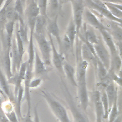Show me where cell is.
I'll return each instance as SVG.
<instances>
[{
  "mask_svg": "<svg viewBox=\"0 0 122 122\" xmlns=\"http://www.w3.org/2000/svg\"><path fill=\"white\" fill-rule=\"evenodd\" d=\"M34 32L30 31V37L28 42V60L27 61L28 66L33 70L34 54H35V48L34 47L33 44V33Z\"/></svg>",
  "mask_w": 122,
  "mask_h": 122,
  "instance_id": "17",
  "label": "cell"
},
{
  "mask_svg": "<svg viewBox=\"0 0 122 122\" xmlns=\"http://www.w3.org/2000/svg\"><path fill=\"white\" fill-rule=\"evenodd\" d=\"M15 21L9 20L5 25V29L6 32V46L10 47L11 41L13 37V32L15 27Z\"/></svg>",
  "mask_w": 122,
  "mask_h": 122,
  "instance_id": "22",
  "label": "cell"
},
{
  "mask_svg": "<svg viewBox=\"0 0 122 122\" xmlns=\"http://www.w3.org/2000/svg\"><path fill=\"white\" fill-rule=\"evenodd\" d=\"M72 5L73 10V22L76 27L77 33L78 34L81 27L83 14V1L72 0Z\"/></svg>",
  "mask_w": 122,
  "mask_h": 122,
  "instance_id": "6",
  "label": "cell"
},
{
  "mask_svg": "<svg viewBox=\"0 0 122 122\" xmlns=\"http://www.w3.org/2000/svg\"><path fill=\"white\" fill-rule=\"evenodd\" d=\"M104 2L107 3H122V0H101Z\"/></svg>",
  "mask_w": 122,
  "mask_h": 122,
  "instance_id": "42",
  "label": "cell"
},
{
  "mask_svg": "<svg viewBox=\"0 0 122 122\" xmlns=\"http://www.w3.org/2000/svg\"><path fill=\"white\" fill-rule=\"evenodd\" d=\"M81 0V1H83V0Z\"/></svg>",
  "mask_w": 122,
  "mask_h": 122,
  "instance_id": "49",
  "label": "cell"
},
{
  "mask_svg": "<svg viewBox=\"0 0 122 122\" xmlns=\"http://www.w3.org/2000/svg\"><path fill=\"white\" fill-rule=\"evenodd\" d=\"M112 35L114 39H115L117 41H122V28L119 27L114 24L112 25Z\"/></svg>",
  "mask_w": 122,
  "mask_h": 122,
  "instance_id": "34",
  "label": "cell"
},
{
  "mask_svg": "<svg viewBox=\"0 0 122 122\" xmlns=\"http://www.w3.org/2000/svg\"><path fill=\"white\" fill-rule=\"evenodd\" d=\"M101 101L103 107V118L104 119H107L109 112V102L107 99V97L105 92V90H103L101 92Z\"/></svg>",
  "mask_w": 122,
  "mask_h": 122,
  "instance_id": "28",
  "label": "cell"
},
{
  "mask_svg": "<svg viewBox=\"0 0 122 122\" xmlns=\"http://www.w3.org/2000/svg\"><path fill=\"white\" fill-rule=\"evenodd\" d=\"M17 21H18V23H17V28L18 32L22 40L23 41L24 44L28 43L29 39H28L27 29L21 16H19Z\"/></svg>",
  "mask_w": 122,
  "mask_h": 122,
  "instance_id": "21",
  "label": "cell"
},
{
  "mask_svg": "<svg viewBox=\"0 0 122 122\" xmlns=\"http://www.w3.org/2000/svg\"><path fill=\"white\" fill-rule=\"evenodd\" d=\"M41 79L39 78H35L33 79L32 78L29 83V87L30 89L36 88L41 84Z\"/></svg>",
  "mask_w": 122,
  "mask_h": 122,
  "instance_id": "36",
  "label": "cell"
},
{
  "mask_svg": "<svg viewBox=\"0 0 122 122\" xmlns=\"http://www.w3.org/2000/svg\"><path fill=\"white\" fill-rule=\"evenodd\" d=\"M112 122H122V117L121 113H120Z\"/></svg>",
  "mask_w": 122,
  "mask_h": 122,
  "instance_id": "43",
  "label": "cell"
},
{
  "mask_svg": "<svg viewBox=\"0 0 122 122\" xmlns=\"http://www.w3.org/2000/svg\"><path fill=\"white\" fill-rule=\"evenodd\" d=\"M10 51V48L5 47L4 50L3 58V66L5 71V75L8 80L13 76L11 70V61Z\"/></svg>",
  "mask_w": 122,
  "mask_h": 122,
  "instance_id": "12",
  "label": "cell"
},
{
  "mask_svg": "<svg viewBox=\"0 0 122 122\" xmlns=\"http://www.w3.org/2000/svg\"><path fill=\"white\" fill-rule=\"evenodd\" d=\"M57 17L58 16H56L54 19L49 23L47 29L48 33L51 35L53 36L56 39L60 46H61V41L60 35V30L57 23Z\"/></svg>",
  "mask_w": 122,
  "mask_h": 122,
  "instance_id": "19",
  "label": "cell"
},
{
  "mask_svg": "<svg viewBox=\"0 0 122 122\" xmlns=\"http://www.w3.org/2000/svg\"><path fill=\"white\" fill-rule=\"evenodd\" d=\"M15 40L17 45V47L18 49V52L20 54V56L21 59H22V56L24 54V43L22 40L19 32L18 31L17 25L15 31Z\"/></svg>",
  "mask_w": 122,
  "mask_h": 122,
  "instance_id": "30",
  "label": "cell"
},
{
  "mask_svg": "<svg viewBox=\"0 0 122 122\" xmlns=\"http://www.w3.org/2000/svg\"><path fill=\"white\" fill-rule=\"evenodd\" d=\"M76 27L73 20H71L67 29L66 35L68 37L71 44V46L73 47L77 34Z\"/></svg>",
  "mask_w": 122,
  "mask_h": 122,
  "instance_id": "26",
  "label": "cell"
},
{
  "mask_svg": "<svg viewBox=\"0 0 122 122\" xmlns=\"http://www.w3.org/2000/svg\"><path fill=\"white\" fill-rule=\"evenodd\" d=\"M85 40L92 45L96 44L99 42V41L95 32L92 30L90 29L86 30L85 33Z\"/></svg>",
  "mask_w": 122,
  "mask_h": 122,
  "instance_id": "31",
  "label": "cell"
},
{
  "mask_svg": "<svg viewBox=\"0 0 122 122\" xmlns=\"http://www.w3.org/2000/svg\"><path fill=\"white\" fill-rule=\"evenodd\" d=\"M46 24L45 16L40 14L35 19L34 30L35 33L41 34H44V30Z\"/></svg>",
  "mask_w": 122,
  "mask_h": 122,
  "instance_id": "24",
  "label": "cell"
},
{
  "mask_svg": "<svg viewBox=\"0 0 122 122\" xmlns=\"http://www.w3.org/2000/svg\"><path fill=\"white\" fill-rule=\"evenodd\" d=\"M41 95L46 102L51 112L60 122H71L64 106L48 92L41 90Z\"/></svg>",
  "mask_w": 122,
  "mask_h": 122,
  "instance_id": "1",
  "label": "cell"
},
{
  "mask_svg": "<svg viewBox=\"0 0 122 122\" xmlns=\"http://www.w3.org/2000/svg\"><path fill=\"white\" fill-rule=\"evenodd\" d=\"M48 36L50 40V44L51 47V49L52 51V62L55 66V67L61 72L63 73V68H62V64L63 62V58L60 54L59 53L54 45L53 43V41L52 38V36L48 33Z\"/></svg>",
  "mask_w": 122,
  "mask_h": 122,
  "instance_id": "9",
  "label": "cell"
},
{
  "mask_svg": "<svg viewBox=\"0 0 122 122\" xmlns=\"http://www.w3.org/2000/svg\"><path fill=\"white\" fill-rule=\"evenodd\" d=\"M101 92L95 91L93 93V101L94 104L96 118H102L103 116V110L101 101Z\"/></svg>",
  "mask_w": 122,
  "mask_h": 122,
  "instance_id": "18",
  "label": "cell"
},
{
  "mask_svg": "<svg viewBox=\"0 0 122 122\" xmlns=\"http://www.w3.org/2000/svg\"><path fill=\"white\" fill-rule=\"evenodd\" d=\"M27 0H20V1H21V3H22V5H23V7L25 6Z\"/></svg>",
  "mask_w": 122,
  "mask_h": 122,
  "instance_id": "46",
  "label": "cell"
},
{
  "mask_svg": "<svg viewBox=\"0 0 122 122\" xmlns=\"http://www.w3.org/2000/svg\"><path fill=\"white\" fill-rule=\"evenodd\" d=\"M0 122H10L4 114L1 108H0Z\"/></svg>",
  "mask_w": 122,
  "mask_h": 122,
  "instance_id": "41",
  "label": "cell"
},
{
  "mask_svg": "<svg viewBox=\"0 0 122 122\" xmlns=\"http://www.w3.org/2000/svg\"><path fill=\"white\" fill-rule=\"evenodd\" d=\"M33 122H41L39 117V114L37 109V106H35L34 108V119H33Z\"/></svg>",
  "mask_w": 122,
  "mask_h": 122,
  "instance_id": "39",
  "label": "cell"
},
{
  "mask_svg": "<svg viewBox=\"0 0 122 122\" xmlns=\"http://www.w3.org/2000/svg\"><path fill=\"white\" fill-rule=\"evenodd\" d=\"M34 62V72L36 75L41 74L45 71V65L40 57L36 49H35Z\"/></svg>",
  "mask_w": 122,
  "mask_h": 122,
  "instance_id": "20",
  "label": "cell"
},
{
  "mask_svg": "<svg viewBox=\"0 0 122 122\" xmlns=\"http://www.w3.org/2000/svg\"><path fill=\"white\" fill-rule=\"evenodd\" d=\"M120 114L118 106V99H117L109 110L108 116V122H112Z\"/></svg>",
  "mask_w": 122,
  "mask_h": 122,
  "instance_id": "29",
  "label": "cell"
},
{
  "mask_svg": "<svg viewBox=\"0 0 122 122\" xmlns=\"http://www.w3.org/2000/svg\"><path fill=\"white\" fill-rule=\"evenodd\" d=\"M11 61V70L12 75L17 73L19 70L21 63L22 59L20 58L18 52L15 38L13 37L11 41V45L10 51Z\"/></svg>",
  "mask_w": 122,
  "mask_h": 122,
  "instance_id": "7",
  "label": "cell"
},
{
  "mask_svg": "<svg viewBox=\"0 0 122 122\" xmlns=\"http://www.w3.org/2000/svg\"><path fill=\"white\" fill-rule=\"evenodd\" d=\"M40 13V11L38 4L34 0H31V2L29 4L27 10L28 17L36 18Z\"/></svg>",
  "mask_w": 122,
  "mask_h": 122,
  "instance_id": "27",
  "label": "cell"
},
{
  "mask_svg": "<svg viewBox=\"0 0 122 122\" xmlns=\"http://www.w3.org/2000/svg\"><path fill=\"white\" fill-rule=\"evenodd\" d=\"M23 7L20 0H16L14 8L16 13L20 16H21L23 13Z\"/></svg>",
  "mask_w": 122,
  "mask_h": 122,
  "instance_id": "35",
  "label": "cell"
},
{
  "mask_svg": "<svg viewBox=\"0 0 122 122\" xmlns=\"http://www.w3.org/2000/svg\"><path fill=\"white\" fill-rule=\"evenodd\" d=\"M63 92L74 122H90L87 117L76 106L73 98L65 83L62 81Z\"/></svg>",
  "mask_w": 122,
  "mask_h": 122,
  "instance_id": "2",
  "label": "cell"
},
{
  "mask_svg": "<svg viewBox=\"0 0 122 122\" xmlns=\"http://www.w3.org/2000/svg\"><path fill=\"white\" fill-rule=\"evenodd\" d=\"M59 0H49L51 6L53 10L58 9L59 7Z\"/></svg>",
  "mask_w": 122,
  "mask_h": 122,
  "instance_id": "40",
  "label": "cell"
},
{
  "mask_svg": "<svg viewBox=\"0 0 122 122\" xmlns=\"http://www.w3.org/2000/svg\"><path fill=\"white\" fill-rule=\"evenodd\" d=\"M0 87L4 97H7L10 101L12 103H14L15 100L14 96L11 92L10 84L8 81V79L6 75L4 74L0 68Z\"/></svg>",
  "mask_w": 122,
  "mask_h": 122,
  "instance_id": "10",
  "label": "cell"
},
{
  "mask_svg": "<svg viewBox=\"0 0 122 122\" xmlns=\"http://www.w3.org/2000/svg\"><path fill=\"white\" fill-rule=\"evenodd\" d=\"M33 36L38 44L45 65H49L51 63V51L49 42L46 39L44 34H39L34 32Z\"/></svg>",
  "mask_w": 122,
  "mask_h": 122,
  "instance_id": "4",
  "label": "cell"
},
{
  "mask_svg": "<svg viewBox=\"0 0 122 122\" xmlns=\"http://www.w3.org/2000/svg\"><path fill=\"white\" fill-rule=\"evenodd\" d=\"M5 1H6V0H0V9L3 6L4 2H5Z\"/></svg>",
  "mask_w": 122,
  "mask_h": 122,
  "instance_id": "45",
  "label": "cell"
},
{
  "mask_svg": "<svg viewBox=\"0 0 122 122\" xmlns=\"http://www.w3.org/2000/svg\"><path fill=\"white\" fill-rule=\"evenodd\" d=\"M19 16L18 14L15 11L14 7L10 6L9 5L6 9V19H8L9 20H13L16 21L18 20Z\"/></svg>",
  "mask_w": 122,
  "mask_h": 122,
  "instance_id": "32",
  "label": "cell"
},
{
  "mask_svg": "<svg viewBox=\"0 0 122 122\" xmlns=\"http://www.w3.org/2000/svg\"><path fill=\"white\" fill-rule=\"evenodd\" d=\"M0 93L1 94H2L3 95V96L4 97V94H3V92H2V91L1 90V89H0Z\"/></svg>",
  "mask_w": 122,
  "mask_h": 122,
  "instance_id": "48",
  "label": "cell"
},
{
  "mask_svg": "<svg viewBox=\"0 0 122 122\" xmlns=\"http://www.w3.org/2000/svg\"><path fill=\"white\" fill-rule=\"evenodd\" d=\"M99 31L103 37L104 41L110 51L111 56L116 53H118L114 41L113 40L112 36L107 31V29H102L99 30Z\"/></svg>",
  "mask_w": 122,
  "mask_h": 122,
  "instance_id": "13",
  "label": "cell"
},
{
  "mask_svg": "<svg viewBox=\"0 0 122 122\" xmlns=\"http://www.w3.org/2000/svg\"><path fill=\"white\" fill-rule=\"evenodd\" d=\"M28 0V2H29V1H30V0Z\"/></svg>",
  "mask_w": 122,
  "mask_h": 122,
  "instance_id": "50",
  "label": "cell"
},
{
  "mask_svg": "<svg viewBox=\"0 0 122 122\" xmlns=\"http://www.w3.org/2000/svg\"><path fill=\"white\" fill-rule=\"evenodd\" d=\"M88 62L83 60L78 64L76 72V80L77 84L86 83V72Z\"/></svg>",
  "mask_w": 122,
  "mask_h": 122,
  "instance_id": "11",
  "label": "cell"
},
{
  "mask_svg": "<svg viewBox=\"0 0 122 122\" xmlns=\"http://www.w3.org/2000/svg\"><path fill=\"white\" fill-rule=\"evenodd\" d=\"M47 5V0H40L39 7L40 8V14L44 16L46 15V9Z\"/></svg>",
  "mask_w": 122,
  "mask_h": 122,
  "instance_id": "37",
  "label": "cell"
},
{
  "mask_svg": "<svg viewBox=\"0 0 122 122\" xmlns=\"http://www.w3.org/2000/svg\"><path fill=\"white\" fill-rule=\"evenodd\" d=\"M110 13L115 17L122 19V12L121 4L104 2Z\"/></svg>",
  "mask_w": 122,
  "mask_h": 122,
  "instance_id": "25",
  "label": "cell"
},
{
  "mask_svg": "<svg viewBox=\"0 0 122 122\" xmlns=\"http://www.w3.org/2000/svg\"><path fill=\"white\" fill-rule=\"evenodd\" d=\"M86 5L90 9L98 11L108 19L121 24L122 19L113 16L108 10L104 2L101 0H85Z\"/></svg>",
  "mask_w": 122,
  "mask_h": 122,
  "instance_id": "3",
  "label": "cell"
},
{
  "mask_svg": "<svg viewBox=\"0 0 122 122\" xmlns=\"http://www.w3.org/2000/svg\"><path fill=\"white\" fill-rule=\"evenodd\" d=\"M85 11V18L89 24L99 30L102 29H106L104 25L91 11L87 9Z\"/></svg>",
  "mask_w": 122,
  "mask_h": 122,
  "instance_id": "16",
  "label": "cell"
},
{
  "mask_svg": "<svg viewBox=\"0 0 122 122\" xmlns=\"http://www.w3.org/2000/svg\"><path fill=\"white\" fill-rule=\"evenodd\" d=\"M20 122H33V120L32 119L30 110H28L27 114L24 116H22L20 119Z\"/></svg>",
  "mask_w": 122,
  "mask_h": 122,
  "instance_id": "38",
  "label": "cell"
},
{
  "mask_svg": "<svg viewBox=\"0 0 122 122\" xmlns=\"http://www.w3.org/2000/svg\"><path fill=\"white\" fill-rule=\"evenodd\" d=\"M10 122H20L14 108L3 112Z\"/></svg>",
  "mask_w": 122,
  "mask_h": 122,
  "instance_id": "33",
  "label": "cell"
},
{
  "mask_svg": "<svg viewBox=\"0 0 122 122\" xmlns=\"http://www.w3.org/2000/svg\"><path fill=\"white\" fill-rule=\"evenodd\" d=\"M95 122H102V118H96Z\"/></svg>",
  "mask_w": 122,
  "mask_h": 122,
  "instance_id": "44",
  "label": "cell"
},
{
  "mask_svg": "<svg viewBox=\"0 0 122 122\" xmlns=\"http://www.w3.org/2000/svg\"><path fill=\"white\" fill-rule=\"evenodd\" d=\"M2 103V100H1V98L0 97V108H1Z\"/></svg>",
  "mask_w": 122,
  "mask_h": 122,
  "instance_id": "47",
  "label": "cell"
},
{
  "mask_svg": "<svg viewBox=\"0 0 122 122\" xmlns=\"http://www.w3.org/2000/svg\"><path fill=\"white\" fill-rule=\"evenodd\" d=\"M105 92L108 100L110 110L114 101L118 99L117 89L113 81H111L106 86Z\"/></svg>",
  "mask_w": 122,
  "mask_h": 122,
  "instance_id": "14",
  "label": "cell"
},
{
  "mask_svg": "<svg viewBox=\"0 0 122 122\" xmlns=\"http://www.w3.org/2000/svg\"><path fill=\"white\" fill-rule=\"evenodd\" d=\"M96 56L98 60L103 64L106 69L108 71L110 69L111 61V56L105 46L102 42L93 45Z\"/></svg>",
  "mask_w": 122,
  "mask_h": 122,
  "instance_id": "5",
  "label": "cell"
},
{
  "mask_svg": "<svg viewBox=\"0 0 122 122\" xmlns=\"http://www.w3.org/2000/svg\"><path fill=\"white\" fill-rule=\"evenodd\" d=\"M78 100L81 109L86 111L89 102L88 91L86 83L77 84Z\"/></svg>",
  "mask_w": 122,
  "mask_h": 122,
  "instance_id": "8",
  "label": "cell"
},
{
  "mask_svg": "<svg viewBox=\"0 0 122 122\" xmlns=\"http://www.w3.org/2000/svg\"><path fill=\"white\" fill-rule=\"evenodd\" d=\"M62 68L63 73L70 82L74 86H77V83L76 80L75 71L73 67L67 61H63L62 64Z\"/></svg>",
  "mask_w": 122,
  "mask_h": 122,
  "instance_id": "15",
  "label": "cell"
},
{
  "mask_svg": "<svg viewBox=\"0 0 122 122\" xmlns=\"http://www.w3.org/2000/svg\"><path fill=\"white\" fill-rule=\"evenodd\" d=\"M81 55L83 60L96 63L97 59L94 55L88 46L84 42L81 47Z\"/></svg>",
  "mask_w": 122,
  "mask_h": 122,
  "instance_id": "23",
  "label": "cell"
}]
</instances>
